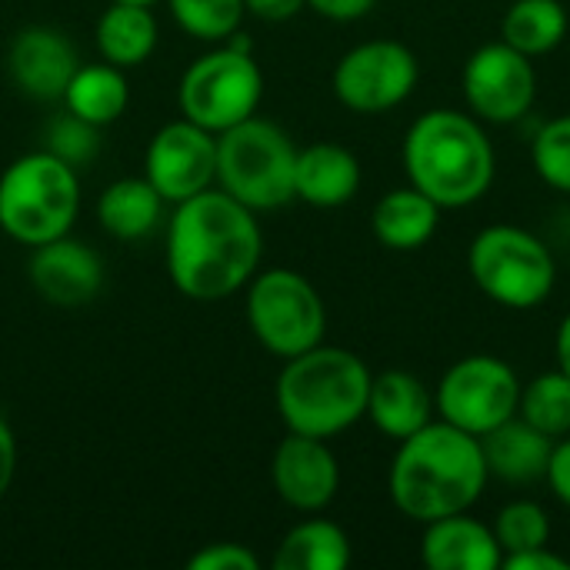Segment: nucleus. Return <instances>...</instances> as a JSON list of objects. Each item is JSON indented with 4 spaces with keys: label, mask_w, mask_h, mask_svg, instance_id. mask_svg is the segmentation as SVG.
<instances>
[{
    "label": "nucleus",
    "mask_w": 570,
    "mask_h": 570,
    "mask_svg": "<svg viewBox=\"0 0 570 570\" xmlns=\"http://www.w3.org/2000/svg\"><path fill=\"white\" fill-rule=\"evenodd\" d=\"M568 30L570 17L561 0H514L501 20V40L531 60L558 50Z\"/></svg>",
    "instance_id": "26"
},
{
    "label": "nucleus",
    "mask_w": 570,
    "mask_h": 570,
    "mask_svg": "<svg viewBox=\"0 0 570 570\" xmlns=\"http://www.w3.org/2000/svg\"><path fill=\"white\" fill-rule=\"evenodd\" d=\"M544 481L551 484L554 498L564 508H570V434L561 438V441H554V451H551V464H548Z\"/></svg>",
    "instance_id": "33"
},
{
    "label": "nucleus",
    "mask_w": 570,
    "mask_h": 570,
    "mask_svg": "<svg viewBox=\"0 0 570 570\" xmlns=\"http://www.w3.org/2000/svg\"><path fill=\"white\" fill-rule=\"evenodd\" d=\"M167 7L177 27L204 43H224L247 17L244 0H167Z\"/></svg>",
    "instance_id": "28"
},
{
    "label": "nucleus",
    "mask_w": 570,
    "mask_h": 570,
    "mask_svg": "<svg viewBox=\"0 0 570 570\" xmlns=\"http://www.w3.org/2000/svg\"><path fill=\"white\" fill-rule=\"evenodd\" d=\"M421 561L431 570H501L504 551L494 538V528L468 518L464 511L424 524Z\"/></svg>",
    "instance_id": "18"
},
{
    "label": "nucleus",
    "mask_w": 570,
    "mask_h": 570,
    "mask_svg": "<svg viewBox=\"0 0 570 570\" xmlns=\"http://www.w3.org/2000/svg\"><path fill=\"white\" fill-rule=\"evenodd\" d=\"M401 157L411 187L428 194L441 210L478 204L491 190L498 170L494 144L481 120L451 107L421 114L407 127Z\"/></svg>",
    "instance_id": "3"
},
{
    "label": "nucleus",
    "mask_w": 570,
    "mask_h": 570,
    "mask_svg": "<svg viewBox=\"0 0 570 570\" xmlns=\"http://www.w3.org/2000/svg\"><path fill=\"white\" fill-rule=\"evenodd\" d=\"M421 67L401 40H367L351 47L331 77L334 97L354 114H384L404 104L417 87Z\"/></svg>",
    "instance_id": "11"
},
{
    "label": "nucleus",
    "mask_w": 570,
    "mask_h": 570,
    "mask_svg": "<svg viewBox=\"0 0 570 570\" xmlns=\"http://www.w3.org/2000/svg\"><path fill=\"white\" fill-rule=\"evenodd\" d=\"M13 474H17V441H13L10 424L0 417V501L13 484Z\"/></svg>",
    "instance_id": "37"
},
{
    "label": "nucleus",
    "mask_w": 570,
    "mask_h": 570,
    "mask_svg": "<svg viewBox=\"0 0 570 570\" xmlns=\"http://www.w3.org/2000/svg\"><path fill=\"white\" fill-rule=\"evenodd\" d=\"M144 177L170 207L217 187V134L187 117L164 124L147 144Z\"/></svg>",
    "instance_id": "13"
},
{
    "label": "nucleus",
    "mask_w": 570,
    "mask_h": 570,
    "mask_svg": "<svg viewBox=\"0 0 570 570\" xmlns=\"http://www.w3.org/2000/svg\"><path fill=\"white\" fill-rule=\"evenodd\" d=\"M357 190H361V160L347 147L334 140L297 147L294 200H304L307 207L317 210H334L351 204Z\"/></svg>",
    "instance_id": "17"
},
{
    "label": "nucleus",
    "mask_w": 570,
    "mask_h": 570,
    "mask_svg": "<svg viewBox=\"0 0 570 570\" xmlns=\"http://www.w3.org/2000/svg\"><path fill=\"white\" fill-rule=\"evenodd\" d=\"M434 414V397L424 387V381L411 371H381L371 377V391H367V414L371 424L391 438V441H404L411 434H417L421 428L431 424Z\"/></svg>",
    "instance_id": "19"
},
{
    "label": "nucleus",
    "mask_w": 570,
    "mask_h": 570,
    "mask_svg": "<svg viewBox=\"0 0 570 570\" xmlns=\"http://www.w3.org/2000/svg\"><path fill=\"white\" fill-rule=\"evenodd\" d=\"M27 277H30V287L47 304L73 311V307L90 304L100 294V287H104V261L90 244L73 240L70 234H63L57 240L30 247Z\"/></svg>",
    "instance_id": "15"
},
{
    "label": "nucleus",
    "mask_w": 570,
    "mask_h": 570,
    "mask_svg": "<svg viewBox=\"0 0 570 570\" xmlns=\"http://www.w3.org/2000/svg\"><path fill=\"white\" fill-rule=\"evenodd\" d=\"M157 17L144 3H120L110 0V7L97 17L94 27V43L100 60L130 70L140 67L154 50H157Z\"/></svg>",
    "instance_id": "22"
},
{
    "label": "nucleus",
    "mask_w": 570,
    "mask_h": 570,
    "mask_svg": "<svg viewBox=\"0 0 570 570\" xmlns=\"http://www.w3.org/2000/svg\"><path fill=\"white\" fill-rule=\"evenodd\" d=\"M461 87L478 120L504 127L531 110L538 97V73L528 53L514 50L504 40H494L468 57Z\"/></svg>",
    "instance_id": "12"
},
{
    "label": "nucleus",
    "mask_w": 570,
    "mask_h": 570,
    "mask_svg": "<svg viewBox=\"0 0 570 570\" xmlns=\"http://www.w3.org/2000/svg\"><path fill=\"white\" fill-rule=\"evenodd\" d=\"M347 564L351 538L341 524L324 518H307L294 524L274 551L277 570H344Z\"/></svg>",
    "instance_id": "25"
},
{
    "label": "nucleus",
    "mask_w": 570,
    "mask_h": 570,
    "mask_svg": "<svg viewBox=\"0 0 570 570\" xmlns=\"http://www.w3.org/2000/svg\"><path fill=\"white\" fill-rule=\"evenodd\" d=\"M521 404V377L514 367L491 354H471L448 367L438 384L434 411L441 421L484 438L498 424L511 421Z\"/></svg>",
    "instance_id": "10"
},
{
    "label": "nucleus",
    "mask_w": 570,
    "mask_h": 570,
    "mask_svg": "<svg viewBox=\"0 0 570 570\" xmlns=\"http://www.w3.org/2000/svg\"><path fill=\"white\" fill-rule=\"evenodd\" d=\"M43 150H50L53 157H60L63 164H70L73 170H80L100 150V127L87 124L83 117H77V114H70L63 107L43 127Z\"/></svg>",
    "instance_id": "30"
},
{
    "label": "nucleus",
    "mask_w": 570,
    "mask_h": 570,
    "mask_svg": "<svg viewBox=\"0 0 570 570\" xmlns=\"http://www.w3.org/2000/svg\"><path fill=\"white\" fill-rule=\"evenodd\" d=\"M438 224H441V207L411 184L387 190L371 214V230L377 244H384L387 250L424 247L434 237Z\"/></svg>",
    "instance_id": "23"
},
{
    "label": "nucleus",
    "mask_w": 570,
    "mask_h": 570,
    "mask_svg": "<svg viewBox=\"0 0 570 570\" xmlns=\"http://www.w3.org/2000/svg\"><path fill=\"white\" fill-rule=\"evenodd\" d=\"M518 417L534 424L541 434L561 441L570 434V377L558 371H544L534 381L521 384Z\"/></svg>",
    "instance_id": "27"
},
{
    "label": "nucleus",
    "mask_w": 570,
    "mask_h": 570,
    "mask_svg": "<svg viewBox=\"0 0 570 570\" xmlns=\"http://www.w3.org/2000/svg\"><path fill=\"white\" fill-rule=\"evenodd\" d=\"M167 200L147 177H120L97 197V224L117 240H144L164 220Z\"/></svg>",
    "instance_id": "21"
},
{
    "label": "nucleus",
    "mask_w": 570,
    "mask_h": 570,
    "mask_svg": "<svg viewBox=\"0 0 570 570\" xmlns=\"http://www.w3.org/2000/svg\"><path fill=\"white\" fill-rule=\"evenodd\" d=\"M468 271L481 294L511 311L541 307L558 281V264L548 244L514 224L484 227L468 250Z\"/></svg>",
    "instance_id": "7"
},
{
    "label": "nucleus",
    "mask_w": 570,
    "mask_h": 570,
    "mask_svg": "<svg viewBox=\"0 0 570 570\" xmlns=\"http://www.w3.org/2000/svg\"><path fill=\"white\" fill-rule=\"evenodd\" d=\"M247 13L267 23H284L291 17H297L307 3L304 0H244Z\"/></svg>",
    "instance_id": "36"
},
{
    "label": "nucleus",
    "mask_w": 570,
    "mask_h": 570,
    "mask_svg": "<svg viewBox=\"0 0 570 570\" xmlns=\"http://www.w3.org/2000/svg\"><path fill=\"white\" fill-rule=\"evenodd\" d=\"M261 254L257 214L220 187L174 204L167 220V274L184 297L214 304L237 294L261 271Z\"/></svg>",
    "instance_id": "1"
},
{
    "label": "nucleus",
    "mask_w": 570,
    "mask_h": 570,
    "mask_svg": "<svg viewBox=\"0 0 570 570\" xmlns=\"http://www.w3.org/2000/svg\"><path fill=\"white\" fill-rule=\"evenodd\" d=\"M80 214V177L50 150H30L0 174V230L40 247L70 234Z\"/></svg>",
    "instance_id": "5"
},
{
    "label": "nucleus",
    "mask_w": 570,
    "mask_h": 570,
    "mask_svg": "<svg viewBox=\"0 0 570 570\" xmlns=\"http://www.w3.org/2000/svg\"><path fill=\"white\" fill-rule=\"evenodd\" d=\"M501 570H570L568 558L554 554L548 544L544 548H531V551H518V554H504Z\"/></svg>",
    "instance_id": "34"
},
{
    "label": "nucleus",
    "mask_w": 570,
    "mask_h": 570,
    "mask_svg": "<svg viewBox=\"0 0 570 570\" xmlns=\"http://www.w3.org/2000/svg\"><path fill=\"white\" fill-rule=\"evenodd\" d=\"M494 538H498V544H501L504 554L544 548L551 541L548 511L538 501H511L494 518Z\"/></svg>",
    "instance_id": "29"
},
{
    "label": "nucleus",
    "mask_w": 570,
    "mask_h": 570,
    "mask_svg": "<svg viewBox=\"0 0 570 570\" xmlns=\"http://www.w3.org/2000/svg\"><path fill=\"white\" fill-rule=\"evenodd\" d=\"M554 354H558V367L570 377V311L564 321L558 324V337H554Z\"/></svg>",
    "instance_id": "38"
},
{
    "label": "nucleus",
    "mask_w": 570,
    "mask_h": 570,
    "mask_svg": "<svg viewBox=\"0 0 570 570\" xmlns=\"http://www.w3.org/2000/svg\"><path fill=\"white\" fill-rule=\"evenodd\" d=\"M271 481L287 508L301 514H317L341 491V464L327 441L287 431V438L274 451Z\"/></svg>",
    "instance_id": "14"
},
{
    "label": "nucleus",
    "mask_w": 570,
    "mask_h": 570,
    "mask_svg": "<svg viewBox=\"0 0 570 570\" xmlns=\"http://www.w3.org/2000/svg\"><path fill=\"white\" fill-rule=\"evenodd\" d=\"M264 97V73L254 60V50L217 43L200 53L180 77L177 107L180 117L200 124L210 134H224L234 124L257 114Z\"/></svg>",
    "instance_id": "8"
},
{
    "label": "nucleus",
    "mask_w": 570,
    "mask_h": 570,
    "mask_svg": "<svg viewBox=\"0 0 570 570\" xmlns=\"http://www.w3.org/2000/svg\"><path fill=\"white\" fill-rule=\"evenodd\" d=\"M481 451L491 478H501L508 484H534L548 474L554 438L541 434L534 424L514 414L481 438Z\"/></svg>",
    "instance_id": "20"
},
{
    "label": "nucleus",
    "mask_w": 570,
    "mask_h": 570,
    "mask_svg": "<svg viewBox=\"0 0 570 570\" xmlns=\"http://www.w3.org/2000/svg\"><path fill=\"white\" fill-rule=\"evenodd\" d=\"M311 10H317L321 17L327 20H337V23H351V20H361L374 10L377 0H304Z\"/></svg>",
    "instance_id": "35"
},
{
    "label": "nucleus",
    "mask_w": 570,
    "mask_h": 570,
    "mask_svg": "<svg viewBox=\"0 0 570 570\" xmlns=\"http://www.w3.org/2000/svg\"><path fill=\"white\" fill-rule=\"evenodd\" d=\"M371 377L354 351L317 344L284 361L274 387L277 414L287 431L331 441L367 414Z\"/></svg>",
    "instance_id": "4"
},
{
    "label": "nucleus",
    "mask_w": 570,
    "mask_h": 570,
    "mask_svg": "<svg viewBox=\"0 0 570 570\" xmlns=\"http://www.w3.org/2000/svg\"><path fill=\"white\" fill-rule=\"evenodd\" d=\"M531 164L548 187L570 194V114L548 120L538 130L531 144Z\"/></svg>",
    "instance_id": "31"
},
{
    "label": "nucleus",
    "mask_w": 570,
    "mask_h": 570,
    "mask_svg": "<svg viewBox=\"0 0 570 570\" xmlns=\"http://www.w3.org/2000/svg\"><path fill=\"white\" fill-rule=\"evenodd\" d=\"M488 481L491 474L481 438L448 421H431L401 441L387 474V491L404 518L431 524L438 518L471 511Z\"/></svg>",
    "instance_id": "2"
},
{
    "label": "nucleus",
    "mask_w": 570,
    "mask_h": 570,
    "mask_svg": "<svg viewBox=\"0 0 570 570\" xmlns=\"http://www.w3.org/2000/svg\"><path fill=\"white\" fill-rule=\"evenodd\" d=\"M77 67L80 60L73 43L53 27H27L7 50V73L13 87L40 104L60 100Z\"/></svg>",
    "instance_id": "16"
},
{
    "label": "nucleus",
    "mask_w": 570,
    "mask_h": 570,
    "mask_svg": "<svg viewBox=\"0 0 570 570\" xmlns=\"http://www.w3.org/2000/svg\"><path fill=\"white\" fill-rule=\"evenodd\" d=\"M247 324L264 351L287 361L324 344L327 307L304 274L271 267L247 284Z\"/></svg>",
    "instance_id": "9"
},
{
    "label": "nucleus",
    "mask_w": 570,
    "mask_h": 570,
    "mask_svg": "<svg viewBox=\"0 0 570 570\" xmlns=\"http://www.w3.org/2000/svg\"><path fill=\"white\" fill-rule=\"evenodd\" d=\"M120 3H144V7H154L157 0H120Z\"/></svg>",
    "instance_id": "39"
},
{
    "label": "nucleus",
    "mask_w": 570,
    "mask_h": 570,
    "mask_svg": "<svg viewBox=\"0 0 570 570\" xmlns=\"http://www.w3.org/2000/svg\"><path fill=\"white\" fill-rule=\"evenodd\" d=\"M63 107L77 117H83L94 127H110L124 117L130 104V83L120 67L100 60V63H80L63 90Z\"/></svg>",
    "instance_id": "24"
},
{
    "label": "nucleus",
    "mask_w": 570,
    "mask_h": 570,
    "mask_svg": "<svg viewBox=\"0 0 570 570\" xmlns=\"http://www.w3.org/2000/svg\"><path fill=\"white\" fill-rule=\"evenodd\" d=\"M297 147L267 117H247L217 134V187L254 214L281 210L294 200Z\"/></svg>",
    "instance_id": "6"
},
{
    "label": "nucleus",
    "mask_w": 570,
    "mask_h": 570,
    "mask_svg": "<svg viewBox=\"0 0 570 570\" xmlns=\"http://www.w3.org/2000/svg\"><path fill=\"white\" fill-rule=\"evenodd\" d=\"M187 568L190 570H257L261 568V558H257L247 544L217 541V544H204L197 554H190Z\"/></svg>",
    "instance_id": "32"
}]
</instances>
